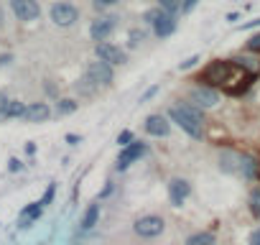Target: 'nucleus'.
I'll use <instances>...</instances> for the list:
<instances>
[{"label":"nucleus","mask_w":260,"mask_h":245,"mask_svg":"<svg viewBox=\"0 0 260 245\" xmlns=\"http://www.w3.org/2000/svg\"><path fill=\"white\" fill-rule=\"evenodd\" d=\"M166 115L191 141H204V136H207V110L197 107L189 100H176L174 105H169Z\"/></svg>","instance_id":"obj_1"},{"label":"nucleus","mask_w":260,"mask_h":245,"mask_svg":"<svg viewBox=\"0 0 260 245\" xmlns=\"http://www.w3.org/2000/svg\"><path fill=\"white\" fill-rule=\"evenodd\" d=\"M237 72H240V67L232 62V56H230V59H212V62H207V64L202 67V72H199L191 82H204V84H212V87L222 89ZM222 95H224V92H222Z\"/></svg>","instance_id":"obj_2"},{"label":"nucleus","mask_w":260,"mask_h":245,"mask_svg":"<svg viewBox=\"0 0 260 245\" xmlns=\"http://www.w3.org/2000/svg\"><path fill=\"white\" fill-rule=\"evenodd\" d=\"M186 100L194 102L202 110H214L222 102V89H217L212 84H204V82H194L186 92Z\"/></svg>","instance_id":"obj_3"},{"label":"nucleus","mask_w":260,"mask_h":245,"mask_svg":"<svg viewBox=\"0 0 260 245\" xmlns=\"http://www.w3.org/2000/svg\"><path fill=\"white\" fill-rule=\"evenodd\" d=\"M49 18L59 28H72L79 23V8L74 3H69V0H54L49 8Z\"/></svg>","instance_id":"obj_4"},{"label":"nucleus","mask_w":260,"mask_h":245,"mask_svg":"<svg viewBox=\"0 0 260 245\" xmlns=\"http://www.w3.org/2000/svg\"><path fill=\"white\" fill-rule=\"evenodd\" d=\"M164 230H166V220L161 215H141L133 222V232L141 240H153V237L164 235Z\"/></svg>","instance_id":"obj_5"},{"label":"nucleus","mask_w":260,"mask_h":245,"mask_svg":"<svg viewBox=\"0 0 260 245\" xmlns=\"http://www.w3.org/2000/svg\"><path fill=\"white\" fill-rule=\"evenodd\" d=\"M257 79H260V72H245V69H240V72L222 87V92H224L227 97H245V95L255 87Z\"/></svg>","instance_id":"obj_6"},{"label":"nucleus","mask_w":260,"mask_h":245,"mask_svg":"<svg viewBox=\"0 0 260 245\" xmlns=\"http://www.w3.org/2000/svg\"><path fill=\"white\" fill-rule=\"evenodd\" d=\"M117 26H120V18L117 16H107V13H97V18L89 23V39L94 41V44H100V41H107L115 31H117Z\"/></svg>","instance_id":"obj_7"},{"label":"nucleus","mask_w":260,"mask_h":245,"mask_svg":"<svg viewBox=\"0 0 260 245\" xmlns=\"http://www.w3.org/2000/svg\"><path fill=\"white\" fill-rule=\"evenodd\" d=\"M148 154V143L146 141H133L130 146H125V148H120V154H117V161H115V171H127L130 166H133L136 161H141L143 156Z\"/></svg>","instance_id":"obj_8"},{"label":"nucleus","mask_w":260,"mask_h":245,"mask_svg":"<svg viewBox=\"0 0 260 245\" xmlns=\"http://www.w3.org/2000/svg\"><path fill=\"white\" fill-rule=\"evenodd\" d=\"M94 56L102 59V62H107V64H112V67L127 64V49H122V46H117V44H110V41L94 44Z\"/></svg>","instance_id":"obj_9"},{"label":"nucleus","mask_w":260,"mask_h":245,"mask_svg":"<svg viewBox=\"0 0 260 245\" xmlns=\"http://www.w3.org/2000/svg\"><path fill=\"white\" fill-rule=\"evenodd\" d=\"M84 72H87L100 87H112V84H115V67L107 64V62H102V59H97V56H94L92 62H87Z\"/></svg>","instance_id":"obj_10"},{"label":"nucleus","mask_w":260,"mask_h":245,"mask_svg":"<svg viewBox=\"0 0 260 245\" xmlns=\"http://www.w3.org/2000/svg\"><path fill=\"white\" fill-rule=\"evenodd\" d=\"M143 131L151 138H169L171 136V117L166 112H151L143 120Z\"/></svg>","instance_id":"obj_11"},{"label":"nucleus","mask_w":260,"mask_h":245,"mask_svg":"<svg viewBox=\"0 0 260 245\" xmlns=\"http://www.w3.org/2000/svg\"><path fill=\"white\" fill-rule=\"evenodd\" d=\"M11 11L21 23H34V21L41 18L39 0H11Z\"/></svg>","instance_id":"obj_12"},{"label":"nucleus","mask_w":260,"mask_h":245,"mask_svg":"<svg viewBox=\"0 0 260 245\" xmlns=\"http://www.w3.org/2000/svg\"><path fill=\"white\" fill-rule=\"evenodd\" d=\"M189 197H191V181L186 176H174L169 181V202H171V207H184Z\"/></svg>","instance_id":"obj_13"},{"label":"nucleus","mask_w":260,"mask_h":245,"mask_svg":"<svg viewBox=\"0 0 260 245\" xmlns=\"http://www.w3.org/2000/svg\"><path fill=\"white\" fill-rule=\"evenodd\" d=\"M176 28H179V16L164 11V16L151 26V34H153L158 41H166V39H171V36L176 34Z\"/></svg>","instance_id":"obj_14"},{"label":"nucleus","mask_w":260,"mask_h":245,"mask_svg":"<svg viewBox=\"0 0 260 245\" xmlns=\"http://www.w3.org/2000/svg\"><path fill=\"white\" fill-rule=\"evenodd\" d=\"M240 176L245 181H257V176H260V156L240 151Z\"/></svg>","instance_id":"obj_15"},{"label":"nucleus","mask_w":260,"mask_h":245,"mask_svg":"<svg viewBox=\"0 0 260 245\" xmlns=\"http://www.w3.org/2000/svg\"><path fill=\"white\" fill-rule=\"evenodd\" d=\"M51 115H54V110H51L49 102H31V105H26V112H23L21 120H26V122H46Z\"/></svg>","instance_id":"obj_16"},{"label":"nucleus","mask_w":260,"mask_h":245,"mask_svg":"<svg viewBox=\"0 0 260 245\" xmlns=\"http://www.w3.org/2000/svg\"><path fill=\"white\" fill-rule=\"evenodd\" d=\"M217 164H219V171L222 174H240V151H232L230 146L222 148Z\"/></svg>","instance_id":"obj_17"},{"label":"nucleus","mask_w":260,"mask_h":245,"mask_svg":"<svg viewBox=\"0 0 260 245\" xmlns=\"http://www.w3.org/2000/svg\"><path fill=\"white\" fill-rule=\"evenodd\" d=\"M44 215V204L41 202H31L28 207H23L21 209V217H18V227L21 230H26V227H31L39 217Z\"/></svg>","instance_id":"obj_18"},{"label":"nucleus","mask_w":260,"mask_h":245,"mask_svg":"<svg viewBox=\"0 0 260 245\" xmlns=\"http://www.w3.org/2000/svg\"><path fill=\"white\" fill-rule=\"evenodd\" d=\"M100 89H102V87H100V84H97V82H94V79H92L87 72H84V74H82V77L74 82V92H77L79 97H94Z\"/></svg>","instance_id":"obj_19"},{"label":"nucleus","mask_w":260,"mask_h":245,"mask_svg":"<svg viewBox=\"0 0 260 245\" xmlns=\"http://www.w3.org/2000/svg\"><path fill=\"white\" fill-rule=\"evenodd\" d=\"M97 225H100V199H94V202H92V204L84 209L79 227H82L84 232H89V230H94Z\"/></svg>","instance_id":"obj_20"},{"label":"nucleus","mask_w":260,"mask_h":245,"mask_svg":"<svg viewBox=\"0 0 260 245\" xmlns=\"http://www.w3.org/2000/svg\"><path fill=\"white\" fill-rule=\"evenodd\" d=\"M79 110V100L74 97H59L56 100V107H54V115L56 117H67V115H74Z\"/></svg>","instance_id":"obj_21"},{"label":"nucleus","mask_w":260,"mask_h":245,"mask_svg":"<svg viewBox=\"0 0 260 245\" xmlns=\"http://www.w3.org/2000/svg\"><path fill=\"white\" fill-rule=\"evenodd\" d=\"M214 240H217L214 237V230H199V232L189 235L184 245H214Z\"/></svg>","instance_id":"obj_22"},{"label":"nucleus","mask_w":260,"mask_h":245,"mask_svg":"<svg viewBox=\"0 0 260 245\" xmlns=\"http://www.w3.org/2000/svg\"><path fill=\"white\" fill-rule=\"evenodd\" d=\"M23 112H26V102H21V100H11L8 105H6V110H3V120H13V117H23Z\"/></svg>","instance_id":"obj_23"},{"label":"nucleus","mask_w":260,"mask_h":245,"mask_svg":"<svg viewBox=\"0 0 260 245\" xmlns=\"http://www.w3.org/2000/svg\"><path fill=\"white\" fill-rule=\"evenodd\" d=\"M247 207H250V215L255 220H260V187H252L250 194H247Z\"/></svg>","instance_id":"obj_24"},{"label":"nucleus","mask_w":260,"mask_h":245,"mask_svg":"<svg viewBox=\"0 0 260 245\" xmlns=\"http://www.w3.org/2000/svg\"><path fill=\"white\" fill-rule=\"evenodd\" d=\"M146 39H148V31H143V28H130V31H127V49H138Z\"/></svg>","instance_id":"obj_25"},{"label":"nucleus","mask_w":260,"mask_h":245,"mask_svg":"<svg viewBox=\"0 0 260 245\" xmlns=\"http://www.w3.org/2000/svg\"><path fill=\"white\" fill-rule=\"evenodd\" d=\"M161 16H164V8H161V6H153V8L143 11V16H141V23L151 28V26H153V23H156V21H158Z\"/></svg>","instance_id":"obj_26"},{"label":"nucleus","mask_w":260,"mask_h":245,"mask_svg":"<svg viewBox=\"0 0 260 245\" xmlns=\"http://www.w3.org/2000/svg\"><path fill=\"white\" fill-rule=\"evenodd\" d=\"M115 6H120V0H92V11L94 13H107Z\"/></svg>","instance_id":"obj_27"},{"label":"nucleus","mask_w":260,"mask_h":245,"mask_svg":"<svg viewBox=\"0 0 260 245\" xmlns=\"http://www.w3.org/2000/svg\"><path fill=\"white\" fill-rule=\"evenodd\" d=\"M156 6H161L166 13H174V16L181 13V0H156Z\"/></svg>","instance_id":"obj_28"},{"label":"nucleus","mask_w":260,"mask_h":245,"mask_svg":"<svg viewBox=\"0 0 260 245\" xmlns=\"http://www.w3.org/2000/svg\"><path fill=\"white\" fill-rule=\"evenodd\" d=\"M133 141H136V133H133V131H127V128H125V131H120V133H117V138H115L117 148H125V146L133 143Z\"/></svg>","instance_id":"obj_29"},{"label":"nucleus","mask_w":260,"mask_h":245,"mask_svg":"<svg viewBox=\"0 0 260 245\" xmlns=\"http://www.w3.org/2000/svg\"><path fill=\"white\" fill-rule=\"evenodd\" d=\"M199 62H202V54H191V56H186L184 62H179V72H189V69H194V67H199Z\"/></svg>","instance_id":"obj_30"},{"label":"nucleus","mask_w":260,"mask_h":245,"mask_svg":"<svg viewBox=\"0 0 260 245\" xmlns=\"http://www.w3.org/2000/svg\"><path fill=\"white\" fill-rule=\"evenodd\" d=\"M245 51H250V54H257V56H260V31H257V34H252V36L245 41Z\"/></svg>","instance_id":"obj_31"},{"label":"nucleus","mask_w":260,"mask_h":245,"mask_svg":"<svg viewBox=\"0 0 260 245\" xmlns=\"http://www.w3.org/2000/svg\"><path fill=\"white\" fill-rule=\"evenodd\" d=\"M54 197H56V181H51V184L46 187V192H44V197H41L39 202H41L44 207H49V204L54 202Z\"/></svg>","instance_id":"obj_32"},{"label":"nucleus","mask_w":260,"mask_h":245,"mask_svg":"<svg viewBox=\"0 0 260 245\" xmlns=\"http://www.w3.org/2000/svg\"><path fill=\"white\" fill-rule=\"evenodd\" d=\"M158 92H161V84H153V87H148V89L141 95V105H143V102H151V100H153Z\"/></svg>","instance_id":"obj_33"},{"label":"nucleus","mask_w":260,"mask_h":245,"mask_svg":"<svg viewBox=\"0 0 260 245\" xmlns=\"http://www.w3.org/2000/svg\"><path fill=\"white\" fill-rule=\"evenodd\" d=\"M199 3H202V0H181V16H189Z\"/></svg>","instance_id":"obj_34"},{"label":"nucleus","mask_w":260,"mask_h":245,"mask_svg":"<svg viewBox=\"0 0 260 245\" xmlns=\"http://www.w3.org/2000/svg\"><path fill=\"white\" fill-rule=\"evenodd\" d=\"M112 192H115V184H112V181H107V184H105V189H102V192L97 194V199L102 202V199H107V197H110Z\"/></svg>","instance_id":"obj_35"},{"label":"nucleus","mask_w":260,"mask_h":245,"mask_svg":"<svg viewBox=\"0 0 260 245\" xmlns=\"http://www.w3.org/2000/svg\"><path fill=\"white\" fill-rule=\"evenodd\" d=\"M252 28H260V16H257V18H252V21H247V23H242V26H240V31H252Z\"/></svg>","instance_id":"obj_36"},{"label":"nucleus","mask_w":260,"mask_h":245,"mask_svg":"<svg viewBox=\"0 0 260 245\" xmlns=\"http://www.w3.org/2000/svg\"><path fill=\"white\" fill-rule=\"evenodd\" d=\"M64 141H67L69 146H79V143H82V136H77V133H67Z\"/></svg>","instance_id":"obj_37"},{"label":"nucleus","mask_w":260,"mask_h":245,"mask_svg":"<svg viewBox=\"0 0 260 245\" xmlns=\"http://www.w3.org/2000/svg\"><path fill=\"white\" fill-rule=\"evenodd\" d=\"M8 171H13V174H16V171H23V164H21L18 159H11V161H8Z\"/></svg>","instance_id":"obj_38"},{"label":"nucleus","mask_w":260,"mask_h":245,"mask_svg":"<svg viewBox=\"0 0 260 245\" xmlns=\"http://www.w3.org/2000/svg\"><path fill=\"white\" fill-rule=\"evenodd\" d=\"M247 245H260V227L250 232V237H247Z\"/></svg>","instance_id":"obj_39"},{"label":"nucleus","mask_w":260,"mask_h":245,"mask_svg":"<svg viewBox=\"0 0 260 245\" xmlns=\"http://www.w3.org/2000/svg\"><path fill=\"white\" fill-rule=\"evenodd\" d=\"M240 16H242L240 11H232V13H227V16H224V21H227V23H235V21H240Z\"/></svg>","instance_id":"obj_40"},{"label":"nucleus","mask_w":260,"mask_h":245,"mask_svg":"<svg viewBox=\"0 0 260 245\" xmlns=\"http://www.w3.org/2000/svg\"><path fill=\"white\" fill-rule=\"evenodd\" d=\"M11 100H8V95L6 92H0V115H3V110H6V105H8Z\"/></svg>","instance_id":"obj_41"},{"label":"nucleus","mask_w":260,"mask_h":245,"mask_svg":"<svg viewBox=\"0 0 260 245\" xmlns=\"http://www.w3.org/2000/svg\"><path fill=\"white\" fill-rule=\"evenodd\" d=\"M11 62H13L11 54H0V67H6V64H11Z\"/></svg>","instance_id":"obj_42"},{"label":"nucleus","mask_w":260,"mask_h":245,"mask_svg":"<svg viewBox=\"0 0 260 245\" xmlns=\"http://www.w3.org/2000/svg\"><path fill=\"white\" fill-rule=\"evenodd\" d=\"M26 154L34 156V154H36V143H26Z\"/></svg>","instance_id":"obj_43"},{"label":"nucleus","mask_w":260,"mask_h":245,"mask_svg":"<svg viewBox=\"0 0 260 245\" xmlns=\"http://www.w3.org/2000/svg\"><path fill=\"white\" fill-rule=\"evenodd\" d=\"M3 26H6V11L0 8V28H3Z\"/></svg>","instance_id":"obj_44"}]
</instances>
